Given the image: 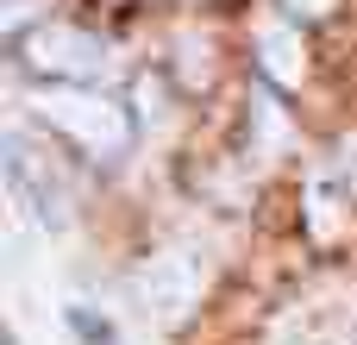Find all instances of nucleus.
<instances>
[{
	"label": "nucleus",
	"instance_id": "1",
	"mask_svg": "<svg viewBox=\"0 0 357 345\" xmlns=\"http://www.w3.org/2000/svg\"><path fill=\"white\" fill-rule=\"evenodd\" d=\"M0 170H6V195H13V214H25L38 233H69V189L56 176V163L13 126L6 145H0Z\"/></svg>",
	"mask_w": 357,
	"mask_h": 345
},
{
	"label": "nucleus",
	"instance_id": "2",
	"mask_svg": "<svg viewBox=\"0 0 357 345\" xmlns=\"http://www.w3.org/2000/svg\"><path fill=\"white\" fill-rule=\"evenodd\" d=\"M56 132H69L75 145H88V151H100V157H113V151H126V113L107 101V94H88V88H38V101H31Z\"/></svg>",
	"mask_w": 357,
	"mask_h": 345
},
{
	"label": "nucleus",
	"instance_id": "3",
	"mask_svg": "<svg viewBox=\"0 0 357 345\" xmlns=\"http://www.w3.org/2000/svg\"><path fill=\"white\" fill-rule=\"evenodd\" d=\"M201 289H207V258H195V251H163V258H151V264L138 270V302H144L163 327L188 321L195 302H201Z\"/></svg>",
	"mask_w": 357,
	"mask_h": 345
},
{
	"label": "nucleus",
	"instance_id": "4",
	"mask_svg": "<svg viewBox=\"0 0 357 345\" xmlns=\"http://www.w3.org/2000/svg\"><path fill=\"white\" fill-rule=\"evenodd\" d=\"M25 63L38 75H69V82H94L107 75V44L82 25H38L25 38Z\"/></svg>",
	"mask_w": 357,
	"mask_h": 345
},
{
	"label": "nucleus",
	"instance_id": "5",
	"mask_svg": "<svg viewBox=\"0 0 357 345\" xmlns=\"http://www.w3.org/2000/svg\"><path fill=\"white\" fill-rule=\"evenodd\" d=\"M270 345H357V302L351 295H314L276 321Z\"/></svg>",
	"mask_w": 357,
	"mask_h": 345
},
{
	"label": "nucleus",
	"instance_id": "6",
	"mask_svg": "<svg viewBox=\"0 0 357 345\" xmlns=\"http://www.w3.org/2000/svg\"><path fill=\"white\" fill-rule=\"evenodd\" d=\"M257 50H264V69H270V82L295 88V82L307 75V50H301V31H289V25H264Z\"/></svg>",
	"mask_w": 357,
	"mask_h": 345
},
{
	"label": "nucleus",
	"instance_id": "7",
	"mask_svg": "<svg viewBox=\"0 0 357 345\" xmlns=\"http://www.w3.org/2000/svg\"><path fill=\"white\" fill-rule=\"evenodd\" d=\"M289 13H333V0H289Z\"/></svg>",
	"mask_w": 357,
	"mask_h": 345
},
{
	"label": "nucleus",
	"instance_id": "8",
	"mask_svg": "<svg viewBox=\"0 0 357 345\" xmlns=\"http://www.w3.org/2000/svg\"><path fill=\"white\" fill-rule=\"evenodd\" d=\"M6 345H13V339H6Z\"/></svg>",
	"mask_w": 357,
	"mask_h": 345
}]
</instances>
